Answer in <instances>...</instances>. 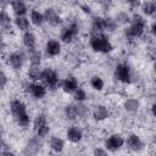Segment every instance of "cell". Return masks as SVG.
<instances>
[{
    "instance_id": "cell-1",
    "label": "cell",
    "mask_w": 156,
    "mask_h": 156,
    "mask_svg": "<svg viewBox=\"0 0 156 156\" xmlns=\"http://www.w3.org/2000/svg\"><path fill=\"white\" fill-rule=\"evenodd\" d=\"M11 111L17 121V123L22 127H27L30 122L29 119V116L27 113V110H26V105L20 101V100H15L11 102Z\"/></svg>"
},
{
    "instance_id": "cell-2",
    "label": "cell",
    "mask_w": 156,
    "mask_h": 156,
    "mask_svg": "<svg viewBox=\"0 0 156 156\" xmlns=\"http://www.w3.org/2000/svg\"><path fill=\"white\" fill-rule=\"evenodd\" d=\"M90 46H91V49L94 51L104 52V54H107V52H110L113 49V46L110 43V40L107 39V37H105L101 33L94 34L90 38Z\"/></svg>"
},
{
    "instance_id": "cell-3",
    "label": "cell",
    "mask_w": 156,
    "mask_h": 156,
    "mask_svg": "<svg viewBox=\"0 0 156 156\" xmlns=\"http://www.w3.org/2000/svg\"><path fill=\"white\" fill-rule=\"evenodd\" d=\"M145 28V20L140 15H134L130 27L127 30V35L129 38H138L144 33Z\"/></svg>"
},
{
    "instance_id": "cell-4",
    "label": "cell",
    "mask_w": 156,
    "mask_h": 156,
    "mask_svg": "<svg viewBox=\"0 0 156 156\" xmlns=\"http://www.w3.org/2000/svg\"><path fill=\"white\" fill-rule=\"evenodd\" d=\"M115 76L116 78L122 82V83H130L132 82V74H130V68L126 63H119L117 65L115 69Z\"/></svg>"
},
{
    "instance_id": "cell-5",
    "label": "cell",
    "mask_w": 156,
    "mask_h": 156,
    "mask_svg": "<svg viewBox=\"0 0 156 156\" xmlns=\"http://www.w3.org/2000/svg\"><path fill=\"white\" fill-rule=\"evenodd\" d=\"M40 79L44 82L45 85H48L49 88H55L58 83V77L56 74V72L51 68H46L41 72L40 74Z\"/></svg>"
},
{
    "instance_id": "cell-6",
    "label": "cell",
    "mask_w": 156,
    "mask_h": 156,
    "mask_svg": "<svg viewBox=\"0 0 156 156\" xmlns=\"http://www.w3.org/2000/svg\"><path fill=\"white\" fill-rule=\"evenodd\" d=\"M78 26L76 23H72L69 27H66L61 33V40L65 43H71L73 38L78 34Z\"/></svg>"
},
{
    "instance_id": "cell-7",
    "label": "cell",
    "mask_w": 156,
    "mask_h": 156,
    "mask_svg": "<svg viewBox=\"0 0 156 156\" xmlns=\"http://www.w3.org/2000/svg\"><path fill=\"white\" fill-rule=\"evenodd\" d=\"M43 16H44V21H46V22H49L50 24H52V26H57V24H60L61 22H62V18H61V16L56 12V10H54V9H46L45 10V12L43 13Z\"/></svg>"
},
{
    "instance_id": "cell-8",
    "label": "cell",
    "mask_w": 156,
    "mask_h": 156,
    "mask_svg": "<svg viewBox=\"0 0 156 156\" xmlns=\"http://www.w3.org/2000/svg\"><path fill=\"white\" fill-rule=\"evenodd\" d=\"M105 144H106V147H107L108 150H111V151H116V150H118L119 147L123 146L124 140H123V138H122L121 135H118V134H113V135H111V136L106 140Z\"/></svg>"
},
{
    "instance_id": "cell-9",
    "label": "cell",
    "mask_w": 156,
    "mask_h": 156,
    "mask_svg": "<svg viewBox=\"0 0 156 156\" xmlns=\"http://www.w3.org/2000/svg\"><path fill=\"white\" fill-rule=\"evenodd\" d=\"M28 90H29V93H30L34 98H37V99H41V98H44L45 94H46V88H45L43 84H38V83H32V84H29V85H28Z\"/></svg>"
},
{
    "instance_id": "cell-10",
    "label": "cell",
    "mask_w": 156,
    "mask_h": 156,
    "mask_svg": "<svg viewBox=\"0 0 156 156\" xmlns=\"http://www.w3.org/2000/svg\"><path fill=\"white\" fill-rule=\"evenodd\" d=\"M23 60H24L23 55L20 51H16V52L11 54L10 57H9V62H10V65H11V67L13 69H20L22 67V65H23Z\"/></svg>"
},
{
    "instance_id": "cell-11",
    "label": "cell",
    "mask_w": 156,
    "mask_h": 156,
    "mask_svg": "<svg viewBox=\"0 0 156 156\" xmlns=\"http://www.w3.org/2000/svg\"><path fill=\"white\" fill-rule=\"evenodd\" d=\"M127 145L130 150L133 151H139L143 149V141L140 140V138L136 135V134H130L128 136V140H127Z\"/></svg>"
},
{
    "instance_id": "cell-12",
    "label": "cell",
    "mask_w": 156,
    "mask_h": 156,
    "mask_svg": "<svg viewBox=\"0 0 156 156\" xmlns=\"http://www.w3.org/2000/svg\"><path fill=\"white\" fill-rule=\"evenodd\" d=\"M78 88V80L74 78V77H69V78H66L62 83V89L65 93H74Z\"/></svg>"
},
{
    "instance_id": "cell-13",
    "label": "cell",
    "mask_w": 156,
    "mask_h": 156,
    "mask_svg": "<svg viewBox=\"0 0 156 156\" xmlns=\"http://www.w3.org/2000/svg\"><path fill=\"white\" fill-rule=\"evenodd\" d=\"M46 52L50 56H57L61 52V44H60V41L54 40V39L49 40L46 43Z\"/></svg>"
},
{
    "instance_id": "cell-14",
    "label": "cell",
    "mask_w": 156,
    "mask_h": 156,
    "mask_svg": "<svg viewBox=\"0 0 156 156\" xmlns=\"http://www.w3.org/2000/svg\"><path fill=\"white\" fill-rule=\"evenodd\" d=\"M67 138L72 143H79L83 138V133L78 127H71L67 130Z\"/></svg>"
},
{
    "instance_id": "cell-15",
    "label": "cell",
    "mask_w": 156,
    "mask_h": 156,
    "mask_svg": "<svg viewBox=\"0 0 156 156\" xmlns=\"http://www.w3.org/2000/svg\"><path fill=\"white\" fill-rule=\"evenodd\" d=\"M108 115H110V112H108L107 107H105V106H102V105L96 106V107L94 108V112H93V116H94V118H95L96 121H102V119L107 118Z\"/></svg>"
},
{
    "instance_id": "cell-16",
    "label": "cell",
    "mask_w": 156,
    "mask_h": 156,
    "mask_svg": "<svg viewBox=\"0 0 156 156\" xmlns=\"http://www.w3.org/2000/svg\"><path fill=\"white\" fill-rule=\"evenodd\" d=\"M11 6H12V10L15 11V13L17 15V17L24 16L27 13V6L23 1H12Z\"/></svg>"
},
{
    "instance_id": "cell-17",
    "label": "cell",
    "mask_w": 156,
    "mask_h": 156,
    "mask_svg": "<svg viewBox=\"0 0 156 156\" xmlns=\"http://www.w3.org/2000/svg\"><path fill=\"white\" fill-rule=\"evenodd\" d=\"M91 27H93V30H94V32L100 33V32H102V30L106 28V20L102 18V17H100V16H98V17H95V18L93 20Z\"/></svg>"
},
{
    "instance_id": "cell-18",
    "label": "cell",
    "mask_w": 156,
    "mask_h": 156,
    "mask_svg": "<svg viewBox=\"0 0 156 156\" xmlns=\"http://www.w3.org/2000/svg\"><path fill=\"white\" fill-rule=\"evenodd\" d=\"M33 126H34V129L37 130V133H39V132L43 130L45 127H48V126H46V118H45V116H44V115H38V116L35 117L34 122H33Z\"/></svg>"
},
{
    "instance_id": "cell-19",
    "label": "cell",
    "mask_w": 156,
    "mask_h": 156,
    "mask_svg": "<svg viewBox=\"0 0 156 156\" xmlns=\"http://www.w3.org/2000/svg\"><path fill=\"white\" fill-rule=\"evenodd\" d=\"M23 44L28 48V50L34 49L35 48V37L33 33L30 32H26L23 34Z\"/></svg>"
},
{
    "instance_id": "cell-20",
    "label": "cell",
    "mask_w": 156,
    "mask_h": 156,
    "mask_svg": "<svg viewBox=\"0 0 156 156\" xmlns=\"http://www.w3.org/2000/svg\"><path fill=\"white\" fill-rule=\"evenodd\" d=\"M50 146L51 149L55 151V152H61L63 150V146H65V143L61 138L58 136H54L51 140H50Z\"/></svg>"
},
{
    "instance_id": "cell-21",
    "label": "cell",
    "mask_w": 156,
    "mask_h": 156,
    "mask_svg": "<svg viewBox=\"0 0 156 156\" xmlns=\"http://www.w3.org/2000/svg\"><path fill=\"white\" fill-rule=\"evenodd\" d=\"M29 60L32 62V66H39L40 65V61H41V54L40 51L35 50L34 49H30L29 50Z\"/></svg>"
},
{
    "instance_id": "cell-22",
    "label": "cell",
    "mask_w": 156,
    "mask_h": 156,
    "mask_svg": "<svg viewBox=\"0 0 156 156\" xmlns=\"http://www.w3.org/2000/svg\"><path fill=\"white\" fill-rule=\"evenodd\" d=\"M0 26L4 27V28H6V29L11 28V17L4 10L0 11Z\"/></svg>"
},
{
    "instance_id": "cell-23",
    "label": "cell",
    "mask_w": 156,
    "mask_h": 156,
    "mask_svg": "<svg viewBox=\"0 0 156 156\" xmlns=\"http://www.w3.org/2000/svg\"><path fill=\"white\" fill-rule=\"evenodd\" d=\"M30 21L35 24V26H41L43 22H44V16L41 12L37 11V10H33L30 12Z\"/></svg>"
},
{
    "instance_id": "cell-24",
    "label": "cell",
    "mask_w": 156,
    "mask_h": 156,
    "mask_svg": "<svg viewBox=\"0 0 156 156\" xmlns=\"http://www.w3.org/2000/svg\"><path fill=\"white\" fill-rule=\"evenodd\" d=\"M15 23H16V26H17L21 30L28 32V29H29V21H28V18H26L24 16L17 17V18L15 20Z\"/></svg>"
},
{
    "instance_id": "cell-25",
    "label": "cell",
    "mask_w": 156,
    "mask_h": 156,
    "mask_svg": "<svg viewBox=\"0 0 156 156\" xmlns=\"http://www.w3.org/2000/svg\"><path fill=\"white\" fill-rule=\"evenodd\" d=\"M65 112H66L67 118H68V119H71V121H74V119H77V118H78L77 106H76V105H68V106L66 107Z\"/></svg>"
},
{
    "instance_id": "cell-26",
    "label": "cell",
    "mask_w": 156,
    "mask_h": 156,
    "mask_svg": "<svg viewBox=\"0 0 156 156\" xmlns=\"http://www.w3.org/2000/svg\"><path fill=\"white\" fill-rule=\"evenodd\" d=\"M40 74H41V71L39 68V66H32L28 71V77L32 79V80H38L40 79Z\"/></svg>"
},
{
    "instance_id": "cell-27",
    "label": "cell",
    "mask_w": 156,
    "mask_h": 156,
    "mask_svg": "<svg viewBox=\"0 0 156 156\" xmlns=\"http://www.w3.org/2000/svg\"><path fill=\"white\" fill-rule=\"evenodd\" d=\"M124 108L128 111V112H136L138 108H139V102L134 99H130V100H127L126 104H124Z\"/></svg>"
},
{
    "instance_id": "cell-28",
    "label": "cell",
    "mask_w": 156,
    "mask_h": 156,
    "mask_svg": "<svg viewBox=\"0 0 156 156\" xmlns=\"http://www.w3.org/2000/svg\"><path fill=\"white\" fill-rule=\"evenodd\" d=\"M143 10H144V13H146L149 16H152L155 13V11H156V5L152 1H146L143 5Z\"/></svg>"
},
{
    "instance_id": "cell-29",
    "label": "cell",
    "mask_w": 156,
    "mask_h": 156,
    "mask_svg": "<svg viewBox=\"0 0 156 156\" xmlns=\"http://www.w3.org/2000/svg\"><path fill=\"white\" fill-rule=\"evenodd\" d=\"M90 84L95 90H101L104 88V80L98 76H95V77H93L90 79Z\"/></svg>"
},
{
    "instance_id": "cell-30",
    "label": "cell",
    "mask_w": 156,
    "mask_h": 156,
    "mask_svg": "<svg viewBox=\"0 0 156 156\" xmlns=\"http://www.w3.org/2000/svg\"><path fill=\"white\" fill-rule=\"evenodd\" d=\"M74 99L77 100V101H84L85 99H87V94H85V91L82 89V88H77V90L74 91Z\"/></svg>"
},
{
    "instance_id": "cell-31",
    "label": "cell",
    "mask_w": 156,
    "mask_h": 156,
    "mask_svg": "<svg viewBox=\"0 0 156 156\" xmlns=\"http://www.w3.org/2000/svg\"><path fill=\"white\" fill-rule=\"evenodd\" d=\"M77 113H78V117H85V116L89 113V111H88L87 106H84V105H78V106H77Z\"/></svg>"
},
{
    "instance_id": "cell-32",
    "label": "cell",
    "mask_w": 156,
    "mask_h": 156,
    "mask_svg": "<svg viewBox=\"0 0 156 156\" xmlns=\"http://www.w3.org/2000/svg\"><path fill=\"white\" fill-rule=\"evenodd\" d=\"M6 83H7V77L2 71H0V88H4Z\"/></svg>"
},
{
    "instance_id": "cell-33",
    "label": "cell",
    "mask_w": 156,
    "mask_h": 156,
    "mask_svg": "<svg viewBox=\"0 0 156 156\" xmlns=\"http://www.w3.org/2000/svg\"><path fill=\"white\" fill-rule=\"evenodd\" d=\"M94 156H107V152L102 149H95L94 150Z\"/></svg>"
},
{
    "instance_id": "cell-34",
    "label": "cell",
    "mask_w": 156,
    "mask_h": 156,
    "mask_svg": "<svg viewBox=\"0 0 156 156\" xmlns=\"http://www.w3.org/2000/svg\"><path fill=\"white\" fill-rule=\"evenodd\" d=\"M80 7L83 9V11H84L85 13H90V7H89V6H87V5H80Z\"/></svg>"
},
{
    "instance_id": "cell-35",
    "label": "cell",
    "mask_w": 156,
    "mask_h": 156,
    "mask_svg": "<svg viewBox=\"0 0 156 156\" xmlns=\"http://www.w3.org/2000/svg\"><path fill=\"white\" fill-rule=\"evenodd\" d=\"M6 147V144H5V141L1 139V136H0V151H2Z\"/></svg>"
},
{
    "instance_id": "cell-36",
    "label": "cell",
    "mask_w": 156,
    "mask_h": 156,
    "mask_svg": "<svg viewBox=\"0 0 156 156\" xmlns=\"http://www.w3.org/2000/svg\"><path fill=\"white\" fill-rule=\"evenodd\" d=\"M2 156H16L13 152H11V151H4L2 152Z\"/></svg>"
},
{
    "instance_id": "cell-37",
    "label": "cell",
    "mask_w": 156,
    "mask_h": 156,
    "mask_svg": "<svg viewBox=\"0 0 156 156\" xmlns=\"http://www.w3.org/2000/svg\"><path fill=\"white\" fill-rule=\"evenodd\" d=\"M4 48H5V44H4V39H2V37H1V34H0V51H1Z\"/></svg>"
},
{
    "instance_id": "cell-38",
    "label": "cell",
    "mask_w": 156,
    "mask_h": 156,
    "mask_svg": "<svg viewBox=\"0 0 156 156\" xmlns=\"http://www.w3.org/2000/svg\"><path fill=\"white\" fill-rule=\"evenodd\" d=\"M151 33L156 34V24L155 23H152V26H151Z\"/></svg>"
},
{
    "instance_id": "cell-39",
    "label": "cell",
    "mask_w": 156,
    "mask_h": 156,
    "mask_svg": "<svg viewBox=\"0 0 156 156\" xmlns=\"http://www.w3.org/2000/svg\"><path fill=\"white\" fill-rule=\"evenodd\" d=\"M2 133H4V129H2V126L0 124V136L2 135Z\"/></svg>"
}]
</instances>
